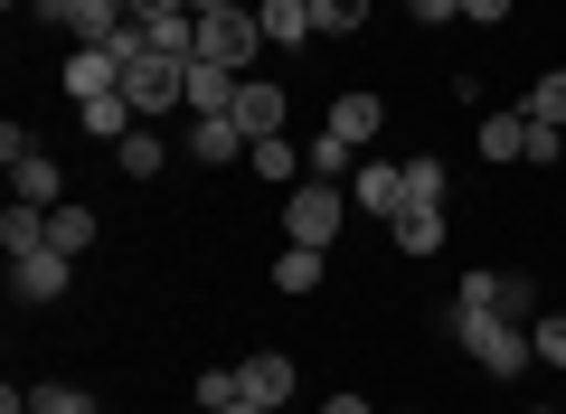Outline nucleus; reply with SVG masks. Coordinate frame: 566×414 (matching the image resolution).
I'll return each instance as SVG.
<instances>
[{"label": "nucleus", "mask_w": 566, "mask_h": 414, "mask_svg": "<svg viewBox=\"0 0 566 414\" xmlns=\"http://www.w3.org/2000/svg\"><path fill=\"white\" fill-rule=\"evenodd\" d=\"M453 339L482 358V376H520V368H538V349H528V320H501V311H453Z\"/></svg>", "instance_id": "nucleus-1"}, {"label": "nucleus", "mask_w": 566, "mask_h": 414, "mask_svg": "<svg viewBox=\"0 0 566 414\" xmlns=\"http://www.w3.org/2000/svg\"><path fill=\"white\" fill-rule=\"evenodd\" d=\"M340 217H349V189H340V179H303V189H283V245H322V255H331Z\"/></svg>", "instance_id": "nucleus-2"}, {"label": "nucleus", "mask_w": 566, "mask_h": 414, "mask_svg": "<svg viewBox=\"0 0 566 414\" xmlns=\"http://www.w3.org/2000/svg\"><path fill=\"white\" fill-rule=\"evenodd\" d=\"M255 47H264V20H255V10H199V57H208V66H237V76H245Z\"/></svg>", "instance_id": "nucleus-3"}, {"label": "nucleus", "mask_w": 566, "mask_h": 414, "mask_svg": "<svg viewBox=\"0 0 566 414\" xmlns=\"http://www.w3.org/2000/svg\"><path fill=\"white\" fill-rule=\"evenodd\" d=\"M453 311H501V320H538V283H528V274H463Z\"/></svg>", "instance_id": "nucleus-4"}, {"label": "nucleus", "mask_w": 566, "mask_h": 414, "mask_svg": "<svg viewBox=\"0 0 566 414\" xmlns=\"http://www.w3.org/2000/svg\"><path fill=\"white\" fill-rule=\"evenodd\" d=\"M349 208H378V217L397 226V208H406V160L359 151V170H349Z\"/></svg>", "instance_id": "nucleus-5"}, {"label": "nucleus", "mask_w": 566, "mask_h": 414, "mask_svg": "<svg viewBox=\"0 0 566 414\" xmlns=\"http://www.w3.org/2000/svg\"><path fill=\"white\" fill-rule=\"evenodd\" d=\"M237 376H245V405H293V358L283 349H255V358H237Z\"/></svg>", "instance_id": "nucleus-6"}, {"label": "nucleus", "mask_w": 566, "mask_h": 414, "mask_svg": "<svg viewBox=\"0 0 566 414\" xmlns=\"http://www.w3.org/2000/svg\"><path fill=\"white\" fill-rule=\"evenodd\" d=\"M66 95H76V104L123 95V47H76V57H66Z\"/></svg>", "instance_id": "nucleus-7"}, {"label": "nucleus", "mask_w": 566, "mask_h": 414, "mask_svg": "<svg viewBox=\"0 0 566 414\" xmlns=\"http://www.w3.org/2000/svg\"><path fill=\"white\" fill-rule=\"evenodd\" d=\"M66 274H76V255L39 245V255H20V264H10V293H20V301H57V293H66Z\"/></svg>", "instance_id": "nucleus-8"}, {"label": "nucleus", "mask_w": 566, "mask_h": 414, "mask_svg": "<svg viewBox=\"0 0 566 414\" xmlns=\"http://www.w3.org/2000/svg\"><path fill=\"white\" fill-rule=\"evenodd\" d=\"M283 114H293V95H283L274 76H245V85H237V123H245V141L283 132Z\"/></svg>", "instance_id": "nucleus-9"}, {"label": "nucleus", "mask_w": 566, "mask_h": 414, "mask_svg": "<svg viewBox=\"0 0 566 414\" xmlns=\"http://www.w3.org/2000/svg\"><path fill=\"white\" fill-rule=\"evenodd\" d=\"M245 160H255V179H274V189H303V179H312V160H303V141H293V132L245 141Z\"/></svg>", "instance_id": "nucleus-10"}, {"label": "nucleus", "mask_w": 566, "mask_h": 414, "mask_svg": "<svg viewBox=\"0 0 566 414\" xmlns=\"http://www.w3.org/2000/svg\"><path fill=\"white\" fill-rule=\"evenodd\" d=\"M237 66H208V57H189V123H208V114H237Z\"/></svg>", "instance_id": "nucleus-11"}, {"label": "nucleus", "mask_w": 566, "mask_h": 414, "mask_svg": "<svg viewBox=\"0 0 566 414\" xmlns=\"http://www.w3.org/2000/svg\"><path fill=\"white\" fill-rule=\"evenodd\" d=\"M255 20H264V47H312L322 29H312V0H255Z\"/></svg>", "instance_id": "nucleus-12"}, {"label": "nucleus", "mask_w": 566, "mask_h": 414, "mask_svg": "<svg viewBox=\"0 0 566 414\" xmlns=\"http://www.w3.org/2000/svg\"><path fill=\"white\" fill-rule=\"evenodd\" d=\"M472 151H482V160H528V114H520V104H510V114H482Z\"/></svg>", "instance_id": "nucleus-13"}, {"label": "nucleus", "mask_w": 566, "mask_h": 414, "mask_svg": "<svg viewBox=\"0 0 566 414\" xmlns=\"http://www.w3.org/2000/svg\"><path fill=\"white\" fill-rule=\"evenodd\" d=\"M189 151H199L208 170H227V160L245 151V123H237V114H208V123H189Z\"/></svg>", "instance_id": "nucleus-14"}, {"label": "nucleus", "mask_w": 566, "mask_h": 414, "mask_svg": "<svg viewBox=\"0 0 566 414\" xmlns=\"http://www.w3.org/2000/svg\"><path fill=\"white\" fill-rule=\"evenodd\" d=\"M378 123H387L378 95H340V104H331V132H340L349 151H368V141H378Z\"/></svg>", "instance_id": "nucleus-15"}, {"label": "nucleus", "mask_w": 566, "mask_h": 414, "mask_svg": "<svg viewBox=\"0 0 566 414\" xmlns=\"http://www.w3.org/2000/svg\"><path fill=\"white\" fill-rule=\"evenodd\" d=\"M0 245H10V264H20V255H39V245H48V208L10 198V208H0Z\"/></svg>", "instance_id": "nucleus-16"}, {"label": "nucleus", "mask_w": 566, "mask_h": 414, "mask_svg": "<svg viewBox=\"0 0 566 414\" xmlns=\"http://www.w3.org/2000/svg\"><path fill=\"white\" fill-rule=\"evenodd\" d=\"M520 114L538 123V132H566V66H547V76L528 85V95H520Z\"/></svg>", "instance_id": "nucleus-17"}, {"label": "nucleus", "mask_w": 566, "mask_h": 414, "mask_svg": "<svg viewBox=\"0 0 566 414\" xmlns=\"http://www.w3.org/2000/svg\"><path fill=\"white\" fill-rule=\"evenodd\" d=\"M397 255H444V208H397Z\"/></svg>", "instance_id": "nucleus-18"}, {"label": "nucleus", "mask_w": 566, "mask_h": 414, "mask_svg": "<svg viewBox=\"0 0 566 414\" xmlns=\"http://www.w3.org/2000/svg\"><path fill=\"white\" fill-rule=\"evenodd\" d=\"M161 160H170V151H161V132H151V123L114 141V170H123V179H161Z\"/></svg>", "instance_id": "nucleus-19"}, {"label": "nucleus", "mask_w": 566, "mask_h": 414, "mask_svg": "<svg viewBox=\"0 0 566 414\" xmlns=\"http://www.w3.org/2000/svg\"><path fill=\"white\" fill-rule=\"evenodd\" d=\"M274 293H322V245H283L274 255Z\"/></svg>", "instance_id": "nucleus-20"}, {"label": "nucleus", "mask_w": 566, "mask_h": 414, "mask_svg": "<svg viewBox=\"0 0 566 414\" xmlns=\"http://www.w3.org/2000/svg\"><path fill=\"white\" fill-rule=\"evenodd\" d=\"M48 245L57 255H95V208H48Z\"/></svg>", "instance_id": "nucleus-21"}, {"label": "nucleus", "mask_w": 566, "mask_h": 414, "mask_svg": "<svg viewBox=\"0 0 566 414\" xmlns=\"http://www.w3.org/2000/svg\"><path fill=\"white\" fill-rule=\"evenodd\" d=\"M10 198H29V208H57V160H48V151H29L20 170H10Z\"/></svg>", "instance_id": "nucleus-22"}, {"label": "nucleus", "mask_w": 566, "mask_h": 414, "mask_svg": "<svg viewBox=\"0 0 566 414\" xmlns=\"http://www.w3.org/2000/svg\"><path fill=\"white\" fill-rule=\"evenodd\" d=\"M76 114H85V132H95V141H123V132H142V114H133L123 95H95V104H76Z\"/></svg>", "instance_id": "nucleus-23"}, {"label": "nucleus", "mask_w": 566, "mask_h": 414, "mask_svg": "<svg viewBox=\"0 0 566 414\" xmlns=\"http://www.w3.org/2000/svg\"><path fill=\"white\" fill-rule=\"evenodd\" d=\"M303 160H312V179H349V170H359V151H349L340 132H312V141H303Z\"/></svg>", "instance_id": "nucleus-24"}, {"label": "nucleus", "mask_w": 566, "mask_h": 414, "mask_svg": "<svg viewBox=\"0 0 566 414\" xmlns=\"http://www.w3.org/2000/svg\"><path fill=\"white\" fill-rule=\"evenodd\" d=\"M444 189H453L444 160H406V208H444Z\"/></svg>", "instance_id": "nucleus-25"}, {"label": "nucleus", "mask_w": 566, "mask_h": 414, "mask_svg": "<svg viewBox=\"0 0 566 414\" xmlns=\"http://www.w3.org/2000/svg\"><path fill=\"white\" fill-rule=\"evenodd\" d=\"M312 29H322V39H359V29H368V0H312Z\"/></svg>", "instance_id": "nucleus-26"}, {"label": "nucleus", "mask_w": 566, "mask_h": 414, "mask_svg": "<svg viewBox=\"0 0 566 414\" xmlns=\"http://www.w3.org/2000/svg\"><path fill=\"white\" fill-rule=\"evenodd\" d=\"M528 349H538L547 368H566V311H538V320H528Z\"/></svg>", "instance_id": "nucleus-27"}, {"label": "nucleus", "mask_w": 566, "mask_h": 414, "mask_svg": "<svg viewBox=\"0 0 566 414\" xmlns=\"http://www.w3.org/2000/svg\"><path fill=\"white\" fill-rule=\"evenodd\" d=\"M237 395H245V376H237V368H208V376H199V414L237 405Z\"/></svg>", "instance_id": "nucleus-28"}, {"label": "nucleus", "mask_w": 566, "mask_h": 414, "mask_svg": "<svg viewBox=\"0 0 566 414\" xmlns=\"http://www.w3.org/2000/svg\"><path fill=\"white\" fill-rule=\"evenodd\" d=\"M29 414H85L76 386H29Z\"/></svg>", "instance_id": "nucleus-29"}, {"label": "nucleus", "mask_w": 566, "mask_h": 414, "mask_svg": "<svg viewBox=\"0 0 566 414\" xmlns=\"http://www.w3.org/2000/svg\"><path fill=\"white\" fill-rule=\"evenodd\" d=\"M406 20H416V29H444V20H463V0H406Z\"/></svg>", "instance_id": "nucleus-30"}, {"label": "nucleus", "mask_w": 566, "mask_h": 414, "mask_svg": "<svg viewBox=\"0 0 566 414\" xmlns=\"http://www.w3.org/2000/svg\"><path fill=\"white\" fill-rule=\"evenodd\" d=\"M29 151H39V132H29V123H0V160H10V170H20Z\"/></svg>", "instance_id": "nucleus-31"}, {"label": "nucleus", "mask_w": 566, "mask_h": 414, "mask_svg": "<svg viewBox=\"0 0 566 414\" xmlns=\"http://www.w3.org/2000/svg\"><path fill=\"white\" fill-rule=\"evenodd\" d=\"M528 160H538V170H557V160H566V132H538V123H528Z\"/></svg>", "instance_id": "nucleus-32"}, {"label": "nucleus", "mask_w": 566, "mask_h": 414, "mask_svg": "<svg viewBox=\"0 0 566 414\" xmlns=\"http://www.w3.org/2000/svg\"><path fill=\"white\" fill-rule=\"evenodd\" d=\"M510 10H520V0H463V20H482V29H501Z\"/></svg>", "instance_id": "nucleus-33"}, {"label": "nucleus", "mask_w": 566, "mask_h": 414, "mask_svg": "<svg viewBox=\"0 0 566 414\" xmlns=\"http://www.w3.org/2000/svg\"><path fill=\"white\" fill-rule=\"evenodd\" d=\"M123 10H133V20H151V10H199V0H123Z\"/></svg>", "instance_id": "nucleus-34"}, {"label": "nucleus", "mask_w": 566, "mask_h": 414, "mask_svg": "<svg viewBox=\"0 0 566 414\" xmlns=\"http://www.w3.org/2000/svg\"><path fill=\"white\" fill-rule=\"evenodd\" d=\"M322 414H378V405H368V395H331Z\"/></svg>", "instance_id": "nucleus-35"}, {"label": "nucleus", "mask_w": 566, "mask_h": 414, "mask_svg": "<svg viewBox=\"0 0 566 414\" xmlns=\"http://www.w3.org/2000/svg\"><path fill=\"white\" fill-rule=\"evenodd\" d=\"M218 414H274V405H245V395H237V405H218Z\"/></svg>", "instance_id": "nucleus-36"}, {"label": "nucleus", "mask_w": 566, "mask_h": 414, "mask_svg": "<svg viewBox=\"0 0 566 414\" xmlns=\"http://www.w3.org/2000/svg\"><path fill=\"white\" fill-rule=\"evenodd\" d=\"M199 10H255V0H199Z\"/></svg>", "instance_id": "nucleus-37"}, {"label": "nucleus", "mask_w": 566, "mask_h": 414, "mask_svg": "<svg viewBox=\"0 0 566 414\" xmlns=\"http://www.w3.org/2000/svg\"><path fill=\"white\" fill-rule=\"evenodd\" d=\"M528 414H547V405H528Z\"/></svg>", "instance_id": "nucleus-38"}, {"label": "nucleus", "mask_w": 566, "mask_h": 414, "mask_svg": "<svg viewBox=\"0 0 566 414\" xmlns=\"http://www.w3.org/2000/svg\"><path fill=\"white\" fill-rule=\"evenodd\" d=\"M85 414H95V405H85Z\"/></svg>", "instance_id": "nucleus-39"}]
</instances>
